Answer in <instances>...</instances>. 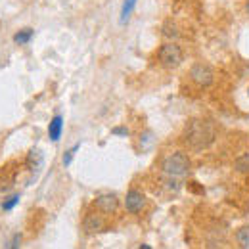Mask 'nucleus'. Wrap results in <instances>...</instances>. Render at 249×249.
<instances>
[{
  "label": "nucleus",
  "instance_id": "obj_1",
  "mask_svg": "<svg viewBox=\"0 0 249 249\" xmlns=\"http://www.w3.org/2000/svg\"><path fill=\"white\" fill-rule=\"evenodd\" d=\"M215 126L207 119H192L188 121L182 132V142L186 144L190 150L194 152H201L205 148H209L215 140Z\"/></svg>",
  "mask_w": 249,
  "mask_h": 249
},
{
  "label": "nucleus",
  "instance_id": "obj_2",
  "mask_svg": "<svg viewBox=\"0 0 249 249\" xmlns=\"http://www.w3.org/2000/svg\"><path fill=\"white\" fill-rule=\"evenodd\" d=\"M161 171L165 177L171 178H182L190 173V159L184 152H175L163 157L161 161Z\"/></svg>",
  "mask_w": 249,
  "mask_h": 249
},
{
  "label": "nucleus",
  "instance_id": "obj_3",
  "mask_svg": "<svg viewBox=\"0 0 249 249\" xmlns=\"http://www.w3.org/2000/svg\"><path fill=\"white\" fill-rule=\"evenodd\" d=\"M157 60L163 67L175 69V67H178L180 63L184 62V52L177 42L171 40V42L161 44V48L157 50Z\"/></svg>",
  "mask_w": 249,
  "mask_h": 249
},
{
  "label": "nucleus",
  "instance_id": "obj_4",
  "mask_svg": "<svg viewBox=\"0 0 249 249\" xmlns=\"http://www.w3.org/2000/svg\"><path fill=\"white\" fill-rule=\"evenodd\" d=\"M190 79H192L199 89H207V87H211L213 81H215V71L211 69V65H207V63H203V62H197V63H194L192 69H190Z\"/></svg>",
  "mask_w": 249,
  "mask_h": 249
},
{
  "label": "nucleus",
  "instance_id": "obj_5",
  "mask_svg": "<svg viewBox=\"0 0 249 249\" xmlns=\"http://www.w3.org/2000/svg\"><path fill=\"white\" fill-rule=\"evenodd\" d=\"M144 207H146V196L140 190L130 188L126 192V197H124V209L128 213H132V215H138Z\"/></svg>",
  "mask_w": 249,
  "mask_h": 249
},
{
  "label": "nucleus",
  "instance_id": "obj_6",
  "mask_svg": "<svg viewBox=\"0 0 249 249\" xmlns=\"http://www.w3.org/2000/svg\"><path fill=\"white\" fill-rule=\"evenodd\" d=\"M94 205H96V209H98L100 213L111 215V213H115L117 207H119V197H117L115 194H102V196L96 197Z\"/></svg>",
  "mask_w": 249,
  "mask_h": 249
},
{
  "label": "nucleus",
  "instance_id": "obj_7",
  "mask_svg": "<svg viewBox=\"0 0 249 249\" xmlns=\"http://www.w3.org/2000/svg\"><path fill=\"white\" fill-rule=\"evenodd\" d=\"M25 165H27V169H29L31 173L38 175V173H40V169H42V165H44V156H42V152H40L38 148H33L31 152L27 154Z\"/></svg>",
  "mask_w": 249,
  "mask_h": 249
},
{
  "label": "nucleus",
  "instance_id": "obj_8",
  "mask_svg": "<svg viewBox=\"0 0 249 249\" xmlns=\"http://www.w3.org/2000/svg\"><path fill=\"white\" fill-rule=\"evenodd\" d=\"M104 228V220L100 215H96V213H89L85 220H83V230H85V234H89V236H92L96 232H100Z\"/></svg>",
  "mask_w": 249,
  "mask_h": 249
},
{
  "label": "nucleus",
  "instance_id": "obj_9",
  "mask_svg": "<svg viewBox=\"0 0 249 249\" xmlns=\"http://www.w3.org/2000/svg\"><path fill=\"white\" fill-rule=\"evenodd\" d=\"M62 132H63V117L62 115H54L52 121L48 124V136L52 142H58L62 138Z\"/></svg>",
  "mask_w": 249,
  "mask_h": 249
},
{
  "label": "nucleus",
  "instance_id": "obj_10",
  "mask_svg": "<svg viewBox=\"0 0 249 249\" xmlns=\"http://www.w3.org/2000/svg\"><path fill=\"white\" fill-rule=\"evenodd\" d=\"M161 33H163V36L165 38H178V25L175 23V21H171V19H167L165 23H163V27H161Z\"/></svg>",
  "mask_w": 249,
  "mask_h": 249
},
{
  "label": "nucleus",
  "instance_id": "obj_11",
  "mask_svg": "<svg viewBox=\"0 0 249 249\" xmlns=\"http://www.w3.org/2000/svg\"><path fill=\"white\" fill-rule=\"evenodd\" d=\"M33 36H35V31L29 29V27H25V29H19V31L14 35V42L16 44H29Z\"/></svg>",
  "mask_w": 249,
  "mask_h": 249
},
{
  "label": "nucleus",
  "instance_id": "obj_12",
  "mask_svg": "<svg viewBox=\"0 0 249 249\" xmlns=\"http://www.w3.org/2000/svg\"><path fill=\"white\" fill-rule=\"evenodd\" d=\"M236 242H238L240 248L249 249V226L238 228V232H236Z\"/></svg>",
  "mask_w": 249,
  "mask_h": 249
},
{
  "label": "nucleus",
  "instance_id": "obj_13",
  "mask_svg": "<svg viewBox=\"0 0 249 249\" xmlns=\"http://www.w3.org/2000/svg\"><path fill=\"white\" fill-rule=\"evenodd\" d=\"M234 169L238 173H242V175H249V154H244V156L238 157L236 163H234Z\"/></svg>",
  "mask_w": 249,
  "mask_h": 249
},
{
  "label": "nucleus",
  "instance_id": "obj_14",
  "mask_svg": "<svg viewBox=\"0 0 249 249\" xmlns=\"http://www.w3.org/2000/svg\"><path fill=\"white\" fill-rule=\"evenodd\" d=\"M136 2H138V0H124L123 2V8H121V23H126V21H128V18H130V14H132Z\"/></svg>",
  "mask_w": 249,
  "mask_h": 249
},
{
  "label": "nucleus",
  "instance_id": "obj_15",
  "mask_svg": "<svg viewBox=\"0 0 249 249\" xmlns=\"http://www.w3.org/2000/svg\"><path fill=\"white\" fill-rule=\"evenodd\" d=\"M19 199H21V196H19V194H14V196L6 197V199L2 201V205H0V207H2V211H4V213L12 211V209H14V207H16L18 203H19Z\"/></svg>",
  "mask_w": 249,
  "mask_h": 249
},
{
  "label": "nucleus",
  "instance_id": "obj_16",
  "mask_svg": "<svg viewBox=\"0 0 249 249\" xmlns=\"http://www.w3.org/2000/svg\"><path fill=\"white\" fill-rule=\"evenodd\" d=\"M79 148H81V144H75V146H71V148H69V150L63 154V159H62L63 167H69V165H71V161H73L75 154L79 152Z\"/></svg>",
  "mask_w": 249,
  "mask_h": 249
},
{
  "label": "nucleus",
  "instance_id": "obj_17",
  "mask_svg": "<svg viewBox=\"0 0 249 249\" xmlns=\"http://www.w3.org/2000/svg\"><path fill=\"white\" fill-rule=\"evenodd\" d=\"M111 134H113V136H121V138H124V136L130 134V130H128L126 126H115V128H111Z\"/></svg>",
  "mask_w": 249,
  "mask_h": 249
},
{
  "label": "nucleus",
  "instance_id": "obj_18",
  "mask_svg": "<svg viewBox=\"0 0 249 249\" xmlns=\"http://www.w3.org/2000/svg\"><path fill=\"white\" fill-rule=\"evenodd\" d=\"M21 246V234H14V238H12V242L6 246L8 249H16Z\"/></svg>",
  "mask_w": 249,
  "mask_h": 249
},
{
  "label": "nucleus",
  "instance_id": "obj_19",
  "mask_svg": "<svg viewBox=\"0 0 249 249\" xmlns=\"http://www.w3.org/2000/svg\"><path fill=\"white\" fill-rule=\"evenodd\" d=\"M246 12H248V16H249V0L246 2Z\"/></svg>",
  "mask_w": 249,
  "mask_h": 249
},
{
  "label": "nucleus",
  "instance_id": "obj_20",
  "mask_svg": "<svg viewBox=\"0 0 249 249\" xmlns=\"http://www.w3.org/2000/svg\"><path fill=\"white\" fill-rule=\"evenodd\" d=\"M248 94H249V90H248Z\"/></svg>",
  "mask_w": 249,
  "mask_h": 249
}]
</instances>
